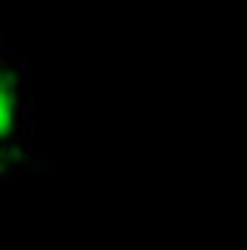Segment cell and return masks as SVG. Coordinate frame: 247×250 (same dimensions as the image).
<instances>
[{
	"label": "cell",
	"instance_id": "obj_1",
	"mask_svg": "<svg viewBox=\"0 0 247 250\" xmlns=\"http://www.w3.org/2000/svg\"><path fill=\"white\" fill-rule=\"evenodd\" d=\"M12 116H16V107H12V89L9 83L0 73V137L12 128Z\"/></svg>",
	"mask_w": 247,
	"mask_h": 250
}]
</instances>
